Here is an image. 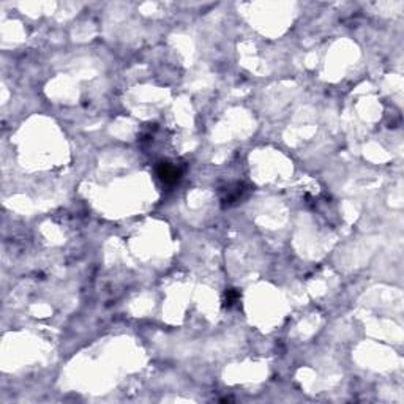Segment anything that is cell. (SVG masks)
Returning <instances> with one entry per match:
<instances>
[{"mask_svg":"<svg viewBox=\"0 0 404 404\" xmlns=\"http://www.w3.org/2000/svg\"><path fill=\"white\" fill-rule=\"evenodd\" d=\"M157 172H158V177L163 180L164 183H169V185L177 183L180 177H182L180 167H177L172 163H167V161H163V163H160L157 166Z\"/></svg>","mask_w":404,"mask_h":404,"instance_id":"6da1fadb","label":"cell"},{"mask_svg":"<svg viewBox=\"0 0 404 404\" xmlns=\"http://www.w3.org/2000/svg\"><path fill=\"white\" fill-rule=\"evenodd\" d=\"M239 292L235 291V289H229L227 292H226V298H225V305L226 307H231V305H234L235 302L239 300Z\"/></svg>","mask_w":404,"mask_h":404,"instance_id":"7a4b0ae2","label":"cell"}]
</instances>
